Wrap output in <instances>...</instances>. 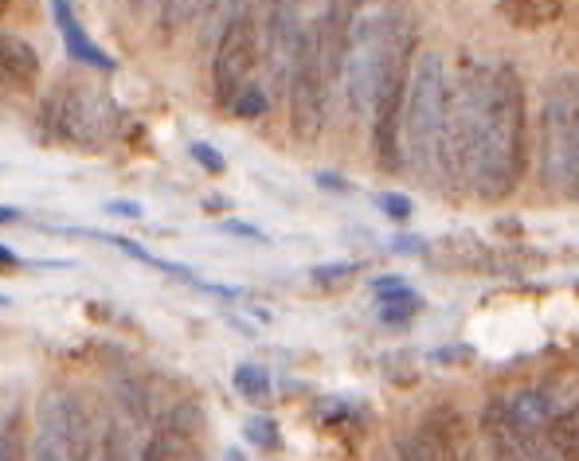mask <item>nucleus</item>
<instances>
[{
  "mask_svg": "<svg viewBox=\"0 0 579 461\" xmlns=\"http://www.w3.org/2000/svg\"><path fill=\"white\" fill-rule=\"evenodd\" d=\"M200 434H204V414L196 403H181L169 414H161L153 434L145 438L138 461H196Z\"/></svg>",
  "mask_w": 579,
  "mask_h": 461,
  "instance_id": "9",
  "label": "nucleus"
},
{
  "mask_svg": "<svg viewBox=\"0 0 579 461\" xmlns=\"http://www.w3.org/2000/svg\"><path fill=\"white\" fill-rule=\"evenodd\" d=\"M258 43H263L258 12H235V17L224 20V32H220L212 59L215 102L224 110H232V102L251 86V74H255L258 63Z\"/></svg>",
  "mask_w": 579,
  "mask_h": 461,
  "instance_id": "7",
  "label": "nucleus"
},
{
  "mask_svg": "<svg viewBox=\"0 0 579 461\" xmlns=\"http://www.w3.org/2000/svg\"><path fill=\"white\" fill-rule=\"evenodd\" d=\"M404 153L415 173H450V74L439 51L415 55L404 106Z\"/></svg>",
  "mask_w": 579,
  "mask_h": 461,
  "instance_id": "2",
  "label": "nucleus"
},
{
  "mask_svg": "<svg viewBox=\"0 0 579 461\" xmlns=\"http://www.w3.org/2000/svg\"><path fill=\"white\" fill-rule=\"evenodd\" d=\"M94 453H99V434L83 399L67 388L43 391L28 461H94Z\"/></svg>",
  "mask_w": 579,
  "mask_h": 461,
  "instance_id": "4",
  "label": "nucleus"
},
{
  "mask_svg": "<svg viewBox=\"0 0 579 461\" xmlns=\"http://www.w3.org/2000/svg\"><path fill=\"white\" fill-rule=\"evenodd\" d=\"M380 317L384 321H407V317L419 314V294L412 286H404L399 278H380Z\"/></svg>",
  "mask_w": 579,
  "mask_h": 461,
  "instance_id": "15",
  "label": "nucleus"
},
{
  "mask_svg": "<svg viewBox=\"0 0 579 461\" xmlns=\"http://www.w3.org/2000/svg\"><path fill=\"white\" fill-rule=\"evenodd\" d=\"M399 461H435V458H430V450L423 442H407L404 450H399Z\"/></svg>",
  "mask_w": 579,
  "mask_h": 461,
  "instance_id": "25",
  "label": "nucleus"
},
{
  "mask_svg": "<svg viewBox=\"0 0 579 461\" xmlns=\"http://www.w3.org/2000/svg\"><path fill=\"white\" fill-rule=\"evenodd\" d=\"M40 51L24 35L0 32V91L9 94H32L40 86Z\"/></svg>",
  "mask_w": 579,
  "mask_h": 461,
  "instance_id": "12",
  "label": "nucleus"
},
{
  "mask_svg": "<svg viewBox=\"0 0 579 461\" xmlns=\"http://www.w3.org/2000/svg\"><path fill=\"white\" fill-rule=\"evenodd\" d=\"M192 161H196V165H204L212 176H220V173L227 168L224 157H220V153H215V148L207 145V141H192Z\"/></svg>",
  "mask_w": 579,
  "mask_h": 461,
  "instance_id": "22",
  "label": "nucleus"
},
{
  "mask_svg": "<svg viewBox=\"0 0 579 461\" xmlns=\"http://www.w3.org/2000/svg\"><path fill=\"white\" fill-rule=\"evenodd\" d=\"M43 133L63 145H83L94 148L102 145V133H106V102H99L91 94V86H55L51 99L43 102Z\"/></svg>",
  "mask_w": 579,
  "mask_h": 461,
  "instance_id": "8",
  "label": "nucleus"
},
{
  "mask_svg": "<svg viewBox=\"0 0 579 461\" xmlns=\"http://www.w3.org/2000/svg\"><path fill=\"white\" fill-rule=\"evenodd\" d=\"M232 383L247 403H266L271 399V371L258 368V363H240L232 371Z\"/></svg>",
  "mask_w": 579,
  "mask_h": 461,
  "instance_id": "17",
  "label": "nucleus"
},
{
  "mask_svg": "<svg viewBox=\"0 0 579 461\" xmlns=\"http://www.w3.org/2000/svg\"><path fill=\"white\" fill-rule=\"evenodd\" d=\"M266 110H271V94H266L258 83H251L247 91H243L240 99L232 102V114H235V117H247V122H255V117H263Z\"/></svg>",
  "mask_w": 579,
  "mask_h": 461,
  "instance_id": "18",
  "label": "nucleus"
},
{
  "mask_svg": "<svg viewBox=\"0 0 579 461\" xmlns=\"http://www.w3.org/2000/svg\"><path fill=\"white\" fill-rule=\"evenodd\" d=\"M145 4H150V0H130V9H145Z\"/></svg>",
  "mask_w": 579,
  "mask_h": 461,
  "instance_id": "30",
  "label": "nucleus"
},
{
  "mask_svg": "<svg viewBox=\"0 0 579 461\" xmlns=\"http://www.w3.org/2000/svg\"><path fill=\"white\" fill-rule=\"evenodd\" d=\"M430 458H435V461H455V458H450V445H439V450L430 453Z\"/></svg>",
  "mask_w": 579,
  "mask_h": 461,
  "instance_id": "29",
  "label": "nucleus"
},
{
  "mask_svg": "<svg viewBox=\"0 0 579 461\" xmlns=\"http://www.w3.org/2000/svg\"><path fill=\"white\" fill-rule=\"evenodd\" d=\"M196 12H200V0H161V28H165V32H181Z\"/></svg>",
  "mask_w": 579,
  "mask_h": 461,
  "instance_id": "20",
  "label": "nucleus"
},
{
  "mask_svg": "<svg viewBox=\"0 0 579 461\" xmlns=\"http://www.w3.org/2000/svg\"><path fill=\"white\" fill-rule=\"evenodd\" d=\"M525 83L509 59H466L450 91V173L478 199L514 196L525 176Z\"/></svg>",
  "mask_w": 579,
  "mask_h": 461,
  "instance_id": "1",
  "label": "nucleus"
},
{
  "mask_svg": "<svg viewBox=\"0 0 579 461\" xmlns=\"http://www.w3.org/2000/svg\"><path fill=\"white\" fill-rule=\"evenodd\" d=\"M247 438L255 445H263V450H274V445H278V427H274V419H263V414H255V419L247 422Z\"/></svg>",
  "mask_w": 579,
  "mask_h": 461,
  "instance_id": "21",
  "label": "nucleus"
},
{
  "mask_svg": "<svg viewBox=\"0 0 579 461\" xmlns=\"http://www.w3.org/2000/svg\"><path fill=\"white\" fill-rule=\"evenodd\" d=\"M28 434H24V411L12 407V411L0 414V461H24Z\"/></svg>",
  "mask_w": 579,
  "mask_h": 461,
  "instance_id": "16",
  "label": "nucleus"
},
{
  "mask_svg": "<svg viewBox=\"0 0 579 461\" xmlns=\"http://www.w3.org/2000/svg\"><path fill=\"white\" fill-rule=\"evenodd\" d=\"M224 230H235V235H251V239H258V230L247 227V223H224Z\"/></svg>",
  "mask_w": 579,
  "mask_h": 461,
  "instance_id": "27",
  "label": "nucleus"
},
{
  "mask_svg": "<svg viewBox=\"0 0 579 461\" xmlns=\"http://www.w3.org/2000/svg\"><path fill=\"white\" fill-rule=\"evenodd\" d=\"M356 4H360V0H325L322 40H325V66H329V79H341V71H345V51H348V40H353V28H356Z\"/></svg>",
  "mask_w": 579,
  "mask_h": 461,
  "instance_id": "13",
  "label": "nucleus"
},
{
  "mask_svg": "<svg viewBox=\"0 0 579 461\" xmlns=\"http://www.w3.org/2000/svg\"><path fill=\"white\" fill-rule=\"evenodd\" d=\"M17 219H20L17 207H4V204H0V223H17Z\"/></svg>",
  "mask_w": 579,
  "mask_h": 461,
  "instance_id": "28",
  "label": "nucleus"
},
{
  "mask_svg": "<svg viewBox=\"0 0 579 461\" xmlns=\"http://www.w3.org/2000/svg\"><path fill=\"white\" fill-rule=\"evenodd\" d=\"M412 66H415V20L412 12L392 9V40H388V55H384L380 83H376V99H373V141H376V161H380V168H399Z\"/></svg>",
  "mask_w": 579,
  "mask_h": 461,
  "instance_id": "3",
  "label": "nucleus"
},
{
  "mask_svg": "<svg viewBox=\"0 0 579 461\" xmlns=\"http://www.w3.org/2000/svg\"><path fill=\"white\" fill-rule=\"evenodd\" d=\"M501 12L514 28L537 32V28H548L560 20L563 0H501Z\"/></svg>",
  "mask_w": 579,
  "mask_h": 461,
  "instance_id": "14",
  "label": "nucleus"
},
{
  "mask_svg": "<svg viewBox=\"0 0 579 461\" xmlns=\"http://www.w3.org/2000/svg\"><path fill=\"white\" fill-rule=\"evenodd\" d=\"M106 212L110 215H125V219H141V204H133V199H110Z\"/></svg>",
  "mask_w": 579,
  "mask_h": 461,
  "instance_id": "24",
  "label": "nucleus"
},
{
  "mask_svg": "<svg viewBox=\"0 0 579 461\" xmlns=\"http://www.w3.org/2000/svg\"><path fill=\"white\" fill-rule=\"evenodd\" d=\"M380 207L392 215V219H407V215H412V199L399 196V192H384V196H380Z\"/></svg>",
  "mask_w": 579,
  "mask_h": 461,
  "instance_id": "23",
  "label": "nucleus"
},
{
  "mask_svg": "<svg viewBox=\"0 0 579 461\" xmlns=\"http://www.w3.org/2000/svg\"><path fill=\"white\" fill-rule=\"evenodd\" d=\"M51 20H55L59 40H63L67 55L75 59V63L94 66V71H114L118 59L110 55L106 48H99V43L91 40V32L83 28V20H79V9L71 4V0H51Z\"/></svg>",
  "mask_w": 579,
  "mask_h": 461,
  "instance_id": "11",
  "label": "nucleus"
},
{
  "mask_svg": "<svg viewBox=\"0 0 579 461\" xmlns=\"http://www.w3.org/2000/svg\"><path fill=\"white\" fill-rule=\"evenodd\" d=\"M545 181L579 199V74H560L545 94Z\"/></svg>",
  "mask_w": 579,
  "mask_h": 461,
  "instance_id": "5",
  "label": "nucleus"
},
{
  "mask_svg": "<svg viewBox=\"0 0 579 461\" xmlns=\"http://www.w3.org/2000/svg\"><path fill=\"white\" fill-rule=\"evenodd\" d=\"M9 4H12V0H0V17H4V12H9Z\"/></svg>",
  "mask_w": 579,
  "mask_h": 461,
  "instance_id": "31",
  "label": "nucleus"
},
{
  "mask_svg": "<svg viewBox=\"0 0 579 461\" xmlns=\"http://www.w3.org/2000/svg\"><path fill=\"white\" fill-rule=\"evenodd\" d=\"M102 461H138L130 434H125V430L118 427V422H110L106 434H102Z\"/></svg>",
  "mask_w": 579,
  "mask_h": 461,
  "instance_id": "19",
  "label": "nucleus"
},
{
  "mask_svg": "<svg viewBox=\"0 0 579 461\" xmlns=\"http://www.w3.org/2000/svg\"><path fill=\"white\" fill-rule=\"evenodd\" d=\"M290 133L298 141H314L325 125V94H329V66H325L322 20H309L290 63Z\"/></svg>",
  "mask_w": 579,
  "mask_h": 461,
  "instance_id": "6",
  "label": "nucleus"
},
{
  "mask_svg": "<svg viewBox=\"0 0 579 461\" xmlns=\"http://www.w3.org/2000/svg\"><path fill=\"white\" fill-rule=\"evenodd\" d=\"M302 32H306L302 0H266V51L278 74H290Z\"/></svg>",
  "mask_w": 579,
  "mask_h": 461,
  "instance_id": "10",
  "label": "nucleus"
},
{
  "mask_svg": "<svg viewBox=\"0 0 579 461\" xmlns=\"http://www.w3.org/2000/svg\"><path fill=\"white\" fill-rule=\"evenodd\" d=\"M235 12H258V0H227V17Z\"/></svg>",
  "mask_w": 579,
  "mask_h": 461,
  "instance_id": "26",
  "label": "nucleus"
},
{
  "mask_svg": "<svg viewBox=\"0 0 579 461\" xmlns=\"http://www.w3.org/2000/svg\"><path fill=\"white\" fill-rule=\"evenodd\" d=\"M4 305H9V297H4V294H0V309H4Z\"/></svg>",
  "mask_w": 579,
  "mask_h": 461,
  "instance_id": "32",
  "label": "nucleus"
}]
</instances>
